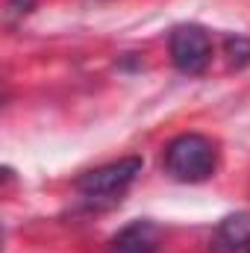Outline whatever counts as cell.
Masks as SVG:
<instances>
[{
    "label": "cell",
    "instance_id": "6da1fadb",
    "mask_svg": "<svg viewBox=\"0 0 250 253\" xmlns=\"http://www.w3.org/2000/svg\"><path fill=\"white\" fill-rule=\"evenodd\" d=\"M218 165V153L215 144L200 135V132H186L177 135L168 147H165V168L174 180L180 183H200L209 180L215 174Z\"/></svg>",
    "mask_w": 250,
    "mask_h": 253
},
{
    "label": "cell",
    "instance_id": "7a4b0ae2",
    "mask_svg": "<svg viewBox=\"0 0 250 253\" xmlns=\"http://www.w3.org/2000/svg\"><path fill=\"white\" fill-rule=\"evenodd\" d=\"M168 47H171V62H174V68L180 74H188V77L203 74L209 68V62H212V39L197 24L174 27Z\"/></svg>",
    "mask_w": 250,
    "mask_h": 253
},
{
    "label": "cell",
    "instance_id": "3957f363",
    "mask_svg": "<svg viewBox=\"0 0 250 253\" xmlns=\"http://www.w3.org/2000/svg\"><path fill=\"white\" fill-rule=\"evenodd\" d=\"M138 174H141V159L126 156V159L109 162L103 168H94V171L83 174L77 180V189L85 197H112V194H121V191L129 189Z\"/></svg>",
    "mask_w": 250,
    "mask_h": 253
},
{
    "label": "cell",
    "instance_id": "277c9868",
    "mask_svg": "<svg viewBox=\"0 0 250 253\" xmlns=\"http://www.w3.org/2000/svg\"><path fill=\"white\" fill-rule=\"evenodd\" d=\"M159 239H162V233L153 221H135L112 239L109 253H156Z\"/></svg>",
    "mask_w": 250,
    "mask_h": 253
},
{
    "label": "cell",
    "instance_id": "5b68a950",
    "mask_svg": "<svg viewBox=\"0 0 250 253\" xmlns=\"http://www.w3.org/2000/svg\"><path fill=\"white\" fill-rule=\"evenodd\" d=\"M215 251L218 253H236L250 248V212H239L230 215L218 224L215 230Z\"/></svg>",
    "mask_w": 250,
    "mask_h": 253
},
{
    "label": "cell",
    "instance_id": "8992f818",
    "mask_svg": "<svg viewBox=\"0 0 250 253\" xmlns=\"http://www.w3.org/2000/svg\"><path fill=\"white\" fill-rule=\"evenodd\" d=\"M227 53H230V62L236 65V68L248 65L250 62V42L242 39V36H230L227 39Z\"/></svg>",
    "mask_w": 250,
    "mask_h": 253
},
{
    "label": "cell",
    "instance_id": "52a82bcc",
    "mask_svg": "<svg viewBox=\"0 0 250 253\" xmlns=\"http://www.w3.org/2000/svg\"><path fill=\"white\" fill-rule=\"evenodd\" d=\"M245 253H250V248H248V251H245Z\"/></svg>",
    "mask_w": 250,
    "mask_h": 253
}]
</instances>
